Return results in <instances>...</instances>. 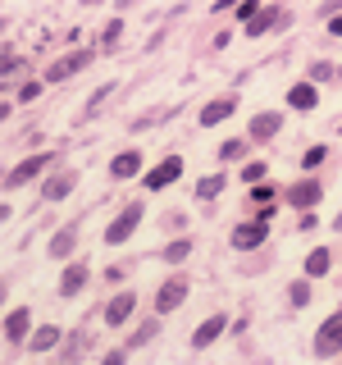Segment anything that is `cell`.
<instances>
[{
	"instance_id": "cell-9",
	"label": "cell",
	"mask_w": 342,
	"mask_h": 365,
	"mask_svg": "<svg viewBox=\"0 0 342 365\" xmlns=\"http://www.w3.org/2000/svg\"><path fill=\"white\" fill-rule=\"evenodd\" d=\"M73 187H78V169H60V174H51L41 182V201H64Z\"/></svg>"
},
{
	"instance_id": "cell-34",
	"label": "cell",
	"mask_w": 342,
	"mask_h": 365,
	"mask_svg": "<svg viewBox=\"0 0 342 365\" xmlns=\"http://www.w3.org/2000/svg\"><path fill=\"white\" fill-rule=\"evenodd\" d=\"M37 91H41V83H23V87H19V101H32Z\"/></svg>"
},
{
	"instance_id": "cell-17",
	"label": "cell",
	"mask_w": 342,
	"mask_h": 365,
	"mask_svg": "<svg viewBox=\"0 0 342 365\" xmlns=\"http://www.w3.org/2000/svg\"><path fill=\"white\" fill-rule=\"evenodd\" d=\"M142 174V151H123L110 160V178H137Z\"/></svg>"
},
{
	"instance_id": "cell-29",
	"label": "cell",
	"mask_w": 342,
	"mask_h": 365,
	"mask_svg": "<svg viewBox=\"0 0 342 365\" xmlns=\"http://www.w3.org/2000/svg\"><path fill=\"white\" fill-rule=\"evenodd\" d=\"M242 178L247 182H265V160H247V165H242Z\"/></svg>"
},
{
	"instance_id": "cell-23",
	"label": "cell",
	"mask_w": 342,
	"mask_h": 365,
	"mask_svg": "<svg viewBox=\"0 0 342 365\" xmlns=\"http://www.w3.org/2000/svg\"><path fill=\"white\" fill-rule=\"evenodd\" d=\"M187 256H192V237H178V242L165 247V260H169V265H182Z\"/></svg>"
},
{
	"instance_id": "cell-24",
	"label": "cell",
	"mask_w": 342,
	"mask_h": 365,
	"mask_svg": "<svg viewBox=\"0 0 342 365\" xmlns=\"http://www.w3.org/2000/svg\"><path fill=\"white\" fill-rule=\"evenodd\" d=\"M288 302L296 306V311H301V306H311V279H301V283H292V288H288Z\"/></svg>"
},
{
	"instance_id": "cell-16",
	"label": "cell",
	"mask_w": 342,
	"mask_h": 365,
	"mask_svg": "<svg viewBox=\"0 0 342 365\" xmlns=\"http://www.w3.org/2000/svg\"><path fill=\"white\" fill-rule=\"evenodd\" d=\"M233 110H237V96H219V101H210V106L201 110V128H214V123H224Z\"/></svg>"
},
{
	"instance_id": "cell-15",
	"label": "cell",
	"mask_w": 342,
	"mask_h": 365,
	"mask_svg": "<svg viewBox=\"0 0 342 365\" xmlns=\"http://www.w3.org/2000/svg\"><path fill=\"white\" fill-rule=\"evenodd\" d=\"M279 128H283V114H274V110L256 114L251 119V142H269V137H279Z\"/></svg>"
},
{
	"instance_id": "cell-6",
	"label": "cell",
	"mask_w": 342,
	"mask_h": 365,
	"mask_svg": "<svg viewBox=\"0 0 342 365\" xmlns=\"http://www.w3.org/2000/svg\"><path fill=\"white\" fill-rule=\"evenodd\" d=\"M178 174H182V155H169V160H160L155 169H146V174H142V187L160 192V187H169V182H178Z\"/></svg>"
},
{
	"instance_id": "cell-25",
	"label": "cell",
	"mask_w": 342,
	"mask_h": 365,
	"mask_svg": "<svg viewBox=\"0 0 342 365\" xmlns=\"http://www.w3.org/2000/svg\"><path fill=\"white\" fill-rule=\"evenodd\" d=\"M338 73H342V68H333L328 60H315V64H311V83H333Z\"/></svg>"
},
{
	"instance_id": "cell-40",
	"label": "cell",
	"mask_w": 342,
	"mask_h": 365,
	"mask_svg": "<svg viewBox=\"0 0 342 365\" xmlns=\"http://www.w3.org/2000/svg\"><path fill=\"white\" fill-rule=\"evenodd\" d=\"M333 228H338V233H342V210H338V220H333Z\"/></svg>"
},
{
	"instance_id": "cell-4",
	"label": "cell",
	"mask_w": 342,
	"mask_h": 365,
	"mask_svg": "<svg viewBox=\"0 0 342 365\" xmlns=\"http://www.w3.org/2000/svg\"><path fill=\"white\" fill-rule=\"evenodd\" d=\"M265 237H269V210H260V220H247V224H237L228 242H233L237 251H256L260 242H265Z\"/></svg>"
},
{
	"instance_id": "cell-18",
	"label": "cell",
	"mask_w": 342,
	"mask_h": 365,
	"mask_svg": "<svg viewBox=\"0 0 342 365\" xmlns=\"http://www.w3.org/2000/svg\"><path fill=\"white\" fill-rule=\"evenodd\" d=\"M60 338H64V329L41 324V329H32V334H28V347L32 351H55V347H60Z\"/></svg>"
},
{
	"instance_id": "cell-37",
	"label": "cell",
	"mask_w": 342,
	"mask_h": 365,
	"mask_svg": "<svg viewBox=\"0 0 342 365\" xmlns=\"http://www.w3.org/2000/svg\"><path fill=\"white\" fill-rule=\"evenodd\" d=\"M342 5V0H324V14H333V9Z\"/></svg>"
},
{
	"instance_id": "cell-30",
	"label": "cell",
	"mask_w": 342,
	"mask_h": 365,
	"mask_svg": "<svg viewBox=\"0 0 342 365\" xmlns=\"http://www.w3.org/2000/svg\"><path fill=\"white\" fill-rule=\"evenodd\" d=\"M256 14H260V0H242V5H237V19L242 23H251Z\"/></svg>"
},
{
	"instance_id": "cell-13",
	"label": "cell",
	"mask_w": 342,
	"mask_h": 365,
	"mask_svg": "<svg viewBox=\"0 0 342 365\" xmlns=\"http://www.w3.org/2000/svg\"><path fill=\"white\" fill-rule=\"evenodd\" d=\"M73 247H78V224H64L60 233L46 242V251H51V260H68L73 256Z\"/></svg>"
},
{
	"instance_id": "cell-3",
	"label": "cell",
	"mask_w": 342,
	"mask_h": 365,
	"mask_svg": "<svg viewBox=\"0 0 342 365\" xmlns=\"http://www.w3.org/2000/svg\"><path fill=\"white\" fill-rule=\"evenodd\" d=\"M46 169H51V151H37V155H28V160H19L14 169L5 174V187H28L32 178H41Z\"/></svg>"
},
{
	"instance_id": "cell-7",
	"label": "cell",
	"mask_w": 342,
	"mask_h": 365,
	"mask_svg": "<svg viewBox=\"0 0 342 365\" xmlns=\"http://www.w3.org/2000/svg\"><path fill=\"white\" fill-rule=\"evenodd\" d=\"M87 64H91V51H73V55H64V60H55L46 68V83H68V78L83 73Z\"/></svg>"
},
{
	"instance_id": "cell-43",
	"label": "cell",
	"mask_w": 342,
	"mask_h": 365,
	"mask_svg": "<svg viewBox=\"0 0 342 365\" xmlns=\"http://www.w3.org/2000/svg\"><path fill=\"white\" fill-rule=\"evenodd\" d=\"M87 5H96V0H87Z\"/></svg>"
},
{
	"instance_id": "cell-21",
	"label": "cell",
	"mask_w": 342,
	"mask_h": 365,
	"mask_svg": "<svg viewBox=\"0 0 342 365\" xmlns=\"http://www.w3.org/2000/svg\"><path fill=\"white\" fill-rule=\"evenodd\" d=\"M160 334V315H151V319H142V324H137V334L128 338V351H137V347H146V342H151Z\"/></svg>"
},
{
	"instance_id": "cell-19",
	"label": "cell",
	"mask_w": 342,
	"mask_h": 365,
	"mask_svg": "<svg viewBox=\"0 0 342 365\" xmlns=\"http://www.w3.org/2000/svg\"><path fill=\"white\" fill-rule=\"evenodd\" d=\"M288 106H292V110H315V106H319L315 83H292V87H288Z\"/></svg>"
},
{
	"instance_id": "cell-31",
	"label": "cell",
	"mask_w": 342,
	"mask_h": 365,
	"mask_svg": "<svg viewBox=\"0 0 342 365\" xmlns=\"http://www.w3.org/2000/svg\"><path fill=\"white\" fill-rule=\"evenodd\" d=\"M301 165L306 169H319V165H324V146H311V151L301 155Z\"/></svg>"
},
{
	"instance_id": "cell-38",
	"label": "cell",
	"mask_w": 342,
	"mask_h": 365,
	"mask_svg": "<svg viewBox=\"0 0 342 365\" xmlns=\"http://www.w3.org/2000/svg\"><path fill=\"white\" fill-rule=\"evenodd\" d=\"M228 5H237V0H214V9H228Z\"/></svg>"
},
{
	"instance_id": "cell-35",
	"label": "cell",
	"mask_w": 342,
	"mask_h": 365,
	"mask_svg": "<svg viewBox=\"0 0 342 365\" xmlns=\"http://www.w3.org/2000/svg\"><path fill=\"white\" fill-rule=\"evenodd\" d=\"M328 28H333V37H342V14H328Z\"/></svg>"
},
{
	"instance_id": "cell-1",
	"label": "cell",
	"mask_w": 342,
	"mask_h": 365,
	"mask_svg": "<svg viewBox=\"0 0 342 365\" xmlns=\"http://www.w3.org/2000/svg\"><path fill=\"white\" fill-rule=\"evenodd\" d=\"M187 292H192L187 274H169V279L160 283V292H155V315H169V311H178V306L187 302Z\"/></svg>"
},
{
	"instance_id": "cell-14",
	"label": "cell",
	"mask_w": 342,
	"mask_h": 365,
	"mask_svg": "<svg viewBox=\"0 0 342 365\" xmlns=\"http://www.w3.org/2000/svg\"><path fill=\"white\" fill-rule=\"evenodd\" d=\"M133 311H137V297H133V292L110 297V302H105V324H110V329H119V324H123V319H128Z\"/></svg>"
},
{
	"instance_id": "cell-39",
	"label": "cell",
	"mask_w": 342,
	"mask_h": 365,
	"mask_svg": "<svg viewBox=\"0 0 342 365\" xmlns=\"http://www.w3.org/2000/svg\"><path fill=\"white\" fill-rule=\"evenodd\" d=\"M9 220V205H0V224H5Z\"/></svg>"
},
{
	"instance_id": "cell-11",
	"label": "cell",
	"mask_w": 342,
	"mask_h": 365,
	"mask_svg": "<svg viewBox=\"0 0 342 365\" xmlns=\"http://www.w3.org/2000/svg\"><path fill=\"white\" fill-rule=\"evenodd\" d=\"M28 334H32V311L28 306H14V311L5 315V338L9 342H28Z\"/></svg>"
},
{
	"instance_id": "cell-27",
	"label": "cell",
	"mask_w": 342,
	"mask_h": 365,
	"mask_svg": "<svg viewBox=\"0 0 342 365\" xmlns=\"http://www.w3.org/2000/svg\"><path fill=\"white\" fill-rule=\"evenodd\" d=\"M119 37H123V23H119V19H114V23H110V28H105V32H100V51H114V46H119Z\"/></svg>"
},
{
	"instance_id": "cell-33",
	"label": "cell",
	"mask_w": 342,
	"mask_h": 365,
	"mask_svg": "<svg viewBox=\"0 0 342 365\" xmlns=\"http://www.w3.org/2000/svg\"><path fill=\"white\" fill-rule=\"evenodd\" d=\"M269 197H274V187H265V182H260V187H251V201H256V205L269 201Z\"/></svg>"
},
{
	"instance_id": "cell-26",
	"label": "cell",
	"mask_w": 342,
	"mask_h": 365,
	"mask_svg": "<svg viewBox=\"0 0 342 365\" xmlns=\"http://www.w3.org/2000/svg\"><path fill=\"white\" fill-rule=\"evenodd\" d=\"M19 68H23V60H19V55H9V51H5V55H0V87H5V83H9V78H14V73H19Z\"/></svg>"
},
{
	"instance_id": "cell-5",
	"label": "cell",
	"mask_w": 342,
	"mask_h": 365,
	"mask_svg": "<svg viewBox=\"0 0 342 365\" xmlns=\"http://www.w3.org/2000/svg\"><path fill=\"white\" fill-rule=\"evenodd\" d=\"M342 351V311H333L315 329V356H338Z\"/></svg>"
},
{
	"instance_id": "cell-2",
	"label": "cell",
	"mask_w": 342,
	"mask_h": 365,
	"mask_svg": "<svg viewBox=\"0 0 342 365\" xmlns=\"http://www.w3.org/2000/svg\"><path fill=\"white\" fill-rule=\"evenodd\" d=\"M142 215H146V210H142V201H128V205H123L119 215H114V224L105 228V242H110V247L128 242V237L137 233V224H142Z\"/></svg>"
},
{
	"instance_id": "cell-41",
	"label": "cell",
	"mask_w": 342,
	"mask_h": 365,
	"mask_svg": "<svg viewBox=\"0 0 342 365\" xmlns=\"http://www.w3.org/2000/svg\"><path fill=\"white\" fill-rule=\"evenodd\" d=\"M0 306H5V283H0Z\"/></svg>"
},
{
	"instance_id": "cell-8",
	"label": "cell",
	"mask_w": 342,
	"mask_h": 365,
	"mask_svg": "<svg viewBox=\"0 0 342 365\" xmlns=\"http://www.w3.org/2000/svg\"><path fill=\"white\" fill-rule=\"evenodd\" d=\"M319 201H324V187H319L315 178H301V182L288 187V205H292V210H315Z\"/></svg>"
},
{
	"instance_id": "cell-32",
	"label": "cell",
	"mask_w": 342,
	"mask_h": 365,
	"mask_svg": "<svg viewBox=\"0 0 342 365\" xmlns=\"http://www.w3.org/2000/svg\"><path fill=\"white\" fill-rule=\"evenodd\" d=\"M296 228H301V233H311V228H319V220H315V210H301V220H296Z\"/></svg>"
},
{
	"instance_id": "cell-20",
	"label": "cell",
	"mask_w": 342,
	"mask_h": 365,
	"mask_svg": "<svg viewBox=\"0 0 342 365\" xmlns=\"http://www.w3.org/2000/svg\"><path fill=\"white\" fill-rule=\"evenodd\" d=\"M328 269H333V251L315 247L311 256H306V279H319V274H328Z\"/></svg>"
},
{
	"instance_id": "cell-22",
	"label": "cell",
	"mask_w": 342,
	"mask_h": 365,
	"mask_svg": "<svg viewBox=\"0 0 342 365\" xmlns=\"http://www.w3.org/2000/svg\"><path fill=\"white\" fill-rule=\"evenodd\" d=\"M224 187H228V178H224V174H205V178L197 182V197H201V201H214Z\"/></svg>"
},
{
	"instance_id": "cell-28",
	"label": "cell",
	"mask_w": 342,
	"mask_h": 365,
	"mask_svg": "<svg viewBox=\"0 0 342 365\" xmlns=\"http://www.w3.org/2000/svg\"><path fill=\"white\" fill-rule=\"evenodd\" d=\"M242 155H247V142H242V137H233V142L219 146V160H242Z\"/></svg>"
},
{
	"instance_id": "cell-42",
	"label": "cell",
	"mask_w": 342,
	"mask_h": 365,
	"mask_svg": "<svg viewBox=\"0 0 342 365\" xmlns=\"http://www.w3.org/2000/svg\"><path fill=\"white\" fill-rule=\"evenodd\" d=\"M0 32H5V14H0Z\"/></svg>"
},
{
	"instance_id": "cell-10",
	"label": "cell",
	"mask_w": 342,
	"mask_h": 365,
	"mask_svg": "<svg viewBox=\"0 0 342 365\" xmlns=\"http://www.w3.org/2000/svg\"><path fill=\"white\" fill-rule=\"evenodd\" d=\"M87 288V260H68L64 274H60V297L68 302V297H78Z\"/></svg>"
},
{
	"instance_id": "cell-12",
	"label": "cell",
	"mask_w": 342,
	"mask_h": 365,
	"mask_svg": "<svg viewBox=\"0 0 342 365\" xmlns=\"http://www.w3.org/2000/svg\"><path fill=\"white\" fill-rule=\"evenodd\" d=\"M224 329H228V315H210V319H201V329L192 334V347H197V351H205L214 338H224Z\"/></svg>"
},
{
	"instance_id": "cell-36",
	"label": "cell",
	"mask_w": 342,
	"mask_h": 365,
	"mask_svg": "<svg viewBox=\"0 0 342 365\" xmlns=\"http://www.w3.org/2000/svg\"><path fill=\"white\" fill-rule=\"evenodd\" d=\"M9 114H14V110H9V101H0V123H5Z\"/></svg>"
}]
</instances>
